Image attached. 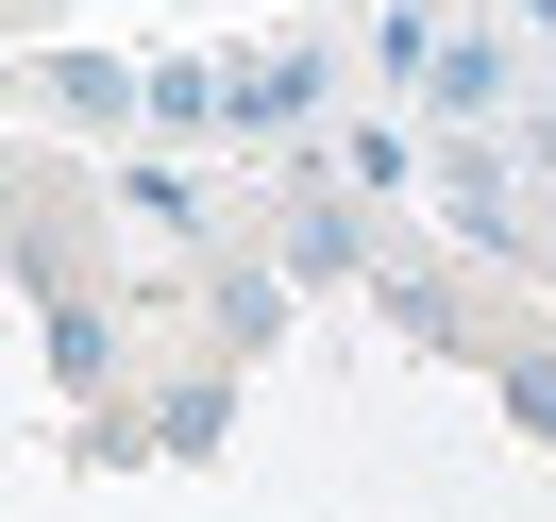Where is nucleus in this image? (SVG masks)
Returning a JSON list of instances; mask_svg holds the SVG:
<instances>
[{
    "label": "nucleus",
    "instance_id": "f257e3e1",
    "mask_svg": "<svg viewBox=\"0 0 556 522\" xmlns=\"http://www.w3.org/2000/svg\"><path fill=\"white\" fill-rule=\"evenodd\" d=\"M522 85H540V35H522L506 0H455L439 68H421V118L439 136H489V118H522Z\"/></svg>",
    "mask_w": 556,
    "mask_h": 522
},
{
    "label": "nucleus",
    "instance_id": "f03ea898",
    "mask_svg": "<svg viewBox=\"0 0 556 522\" xmlns=\"http://www.w3.org/2000/svg\"><path fill=\"white\" fill-rule=\"evenodd\" d=\"M320 85H338V68H320L304 35H287V51H219V102H237V136H304V118H320Z\"/></svg>",
    "mask_w": 556,
    "mask_h": 522
},
{
    "label": "nucleus",
    "instance_id": "7ed1b4c3",
    "mask_svg": "<svg viewBox=\"0 0 556 522\" xmlns=\"http://www.w3.org/2000/svg\"><path fill=\"white\" fill-rule=\"evenodd\" d=\"M270 270H287V287H354V270H371V203H354V186H304Z\"/></svg>",
    "mask_w": 556,
    "mask_h": 522
},
{
    "label": "nucleus",
    "instance_id": "20e7f679",
    "mask_svg": "<svg viewBox=\"0 0 556 522\" xmlns=\"http://www.w3.org/2000/svg\"><path fill=\"white\" fill-rule=\"evenodd\" d=\"M439 219H455L472 253H522V169H506L489 136H455V152H439Z\"/></svg>",
    "mask_w": 556,
    "mask_h": 522
},
{
    "label": "nucleus",
    "instance_id": "39448f33",
    "mask_svg": "<svg viewBox=\"0 0 556 522\" xmlns=\"http://www.w3.org/2000/svg\"><path fill=\"white\" fill-rule=\"evenodd\" d=\"M152 136H237V102H219V51H169V68H152Z\"/></svg>",
    "mask_w": 556,
    "mask_h": 522
},
{
    "label": "nucleus",
    "instance_id": "423d86ee",
    "mask_svg": "<svg viewBox=\"0 0 556 522\" xmlns=\"http://www.w3.org/2000/svg\"><path fill=\"white\" fill-rule=\"evenodd\" d=\"M489 387H506V421H522V438L556 455V354H506V371H489Z\"/></svg>",
    "mask_w": 556,
    "mask_h": 522
},
{
    "label": "nucleus",
    "instance_id": "0eeeda50",
    "mask_svg": "<svg viewBox=\"0 0 556 522\" xmlns=\"http://www.w3.org/2000/svg\"><path fill=\"white\" fill-rule=\"evenodd\" d=\"M506 17H522V35H540V51H556V0H506Z\"/></svg>",
    "mask_w": 556,
    "mask_h": 522
}]
</instances>
